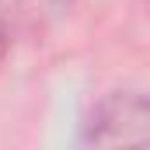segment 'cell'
Segmentation results:
<instances>
[{
    "label": "cell",
    "mask_w": 150,
    "mask_h": 150,
    "mask_svg": "<svg viewBox=\"0 0 150 150\" xmlns=\"http://www.w3.org/2000/svg\"><path fill=\"white\" fill-rule=\"evenodd\" d=\"M74 0H0V25L7 38L11 35H28L45 25H52L59 14L70 11Z\"/></svg>",
    "instance_id": "cell-2"
},
{
    "label": "cell",
    "mask_w": 150,
    "mask_h": 150,
    "mask_svg": "<svg viewBox=\"0 0 150 150\" xmlns=\"http://www.w3.org/2000/svg\"><path fill=\"white\" fill-rule=\"evenodd\" d=\"M4 45H7V32H4V25H0V52H4Z\"/></svg>",
    "instance_id": "cell-3"
},
{
    "label": "cell",
    "mask_w": 150,
    "mask_h": 150,
    "mask_svg": "<svg viewBox=\"0 0 150 150\" xmlns=\"http://www.w3.org/2000/svg\"><path fill=\"white\" fill-rule=\"evenodd\" d=\"M91 140L94 143H147L150 140V108L143 94H112L98 105L91 119Z\"/></svg>",
    "instance_id": "cell-1"
}]
</instances>
